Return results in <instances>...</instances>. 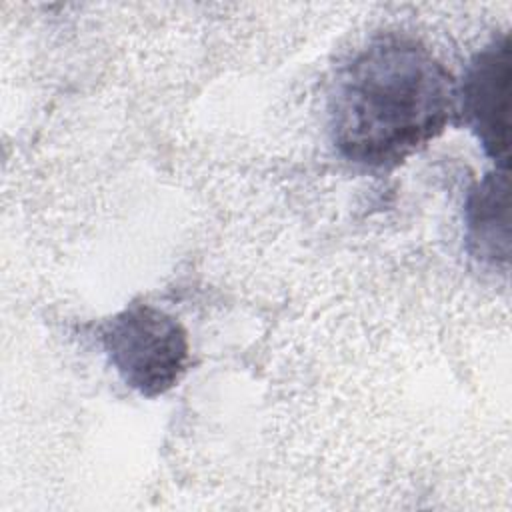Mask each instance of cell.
<instances>
[{"label":"cell","mask_w":512,"mask_h":512,"mask_svg":"<svg viewBox=\"0 0 512 512\" xmlns=\"http://www.w3.org/2000/svg\"><path fill=\"white\" fill-rule=\"evenodd\" d=\"M510 78V38L504 34L470 60L460 86H456V114L504 170L508 166Z\"/></svg>","instance_id":"obj_3"},{"label":"cell","mask_w":512,"mask_h":512,"mask_svg":"<svg viewBox=\"0 0 512 512\" xmlns=\"http://www.w3.org/2000/svg\"><path fill=\"white\" fill-rule=\"evenodd\" d=\"M466 240L470 252L488 262H506L510 252L508 176L488 174L466 200Z\"/></svg>","instance_id":"obj_4"},{"label":"cell","mask_w":512,"mask_h":512,"mask_svg":"<svg viewBox=\"0 0 512 512\" xmlns=\"http://www.w3.org/2000/svg\"><path fill=\"white\" fill-rule=\"evenodd\" d=\"M102 346L120 378L146 398L174 388L190 356L182 324L150 304H130L106 320Z\"/></svg>","instance_id":"obj_2"},{"label":"cell","mask_w":512,"mask_h":512,"mask_svg":"<svg viewBox=\"0 0 512 512\" xmlns=\"http://www.w3.org/2000/svg\"><path fill=\"white\" fill-rule=\"evenodd\" d=\"M456 82L418 40L384 34L336 76L330 132L338 152L366 168H394L456 116Z\"/></svg>","instance_id":"obj_1"}]
</instances>
